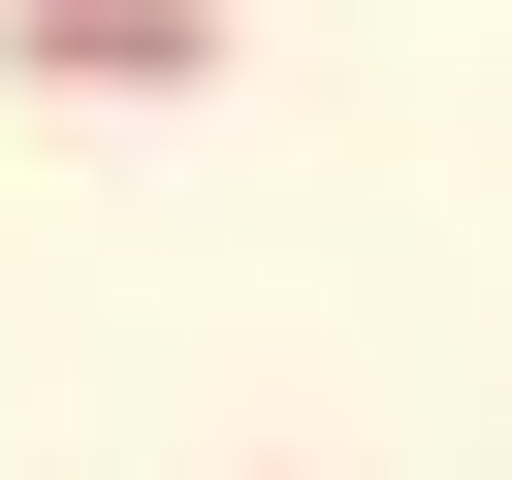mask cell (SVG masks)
Wrapping results in <instances>:
<instances>
[{
    "instance_id": "1",
    "label": "cell",
    "mask_w": 512,
    "mask_h": 480,
    "mask_svg": "<svg viewBox=\"0 0 512 480\" xmlns=\"http://www.w3.org/2000/svg\"><path fill=\"white\" fill-rule=\"evenodd\" d=\"M256 0H0V96H224Z\"/></svg>"
}]
</instances>
